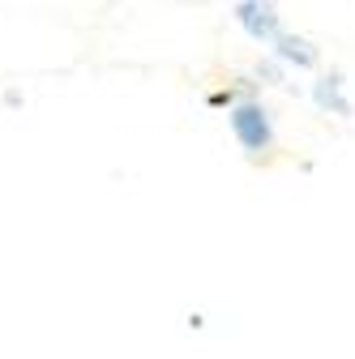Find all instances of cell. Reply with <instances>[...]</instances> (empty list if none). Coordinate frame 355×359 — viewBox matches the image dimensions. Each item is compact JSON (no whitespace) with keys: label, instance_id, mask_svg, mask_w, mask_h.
<instances>
[{"label":"cell","instance_id":"cell-2","mask_svg":"<svg viewBox=\"0 0 355 359\" xmlns=\"http://www.w3.org/2000/svg\"><path fill=\"white\" fill-rule=\"evenodd\" d=\"M232 18L240 22V30L253 43H261V48H270V43L283 34V18L274 9V0H240V5L232 9Z\"/></svg>","mask_w":355,"mask_h":359},{"label":"cell","instance_id":"cell-3","mask_svg":"<svg viewBox=\"0 0 355 359\" xmlns=\"http://www.w3.org/2000/svg\"><path fill=\"white\" fill-rule=\"evenodd\" d=\"M270 48H274V60H283V65H295V69H313L317 65V48L308 39H300V34H287L283 30Z\"/></svg>","mask_w":355,"mask_h":359},{"label":"cell","instance_id":"cell-4","mask_svg":"<svg viewBox=\"0 0 355 359\" xmlns=\"http://www.w3.org/2000/svg\"><path fill=\"white\" fill-rule=\"evenodd\" d=\"M313 103L321 107V111H334V116H351L355 107L342 99V73H330V77H321V81H313Z\"/></svg>","mask_w":355,"mask_h":359},{"label":"cell","instance_id":"cell-5","mask_svg":"<svg viewBox=\"0 0 355 359\" xmlns=\"http://www.w3.org/2000/svg\"><path fill=\"white\" fill-rule=\"evenodd\" d=\"M257 73H265V77H270V81H279V77H283V69H279V65H274V60H265V65H261V69H257Z\"/></svg>","mask_w":355,"mask_h":359},{"label":"cell","instance_id":"cell-1","mask_svg":"<svg viewBox=\"0 0 355 359\" xmlns=\"http://www.w3.org/2000/svg\"><path fill=\"white\" fill-rule=\"evenodd\" d=\"M227 124H232V137L240 142V150L248 154V158H257V154H265L274 146V124H270V111H265L261 103H232V111H227Z\"/></svg>","mask_w":355,"mask_h":359}]
</instances>
